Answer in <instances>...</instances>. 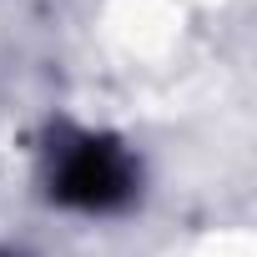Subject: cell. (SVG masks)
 Wrapping results in <instances>:
<instances>
[{
  "label": "cell",
  "instance_id": "6da1fadb",
  "mask_svg": "<svg viewBox=\"0 0 257 257\" xmlns=\"http://www.w3.org/2000/svg\"><path fill=\"white\" fill-rule=\"evenodd\" d=\"M51 192L66 207H86V212H111L137 192V162L126 157V147L106 142V137H81L76 147L61 152Z\"/></svg>",
  "mask_w": 257,
  "mask_h": 257
}]
</instances>
